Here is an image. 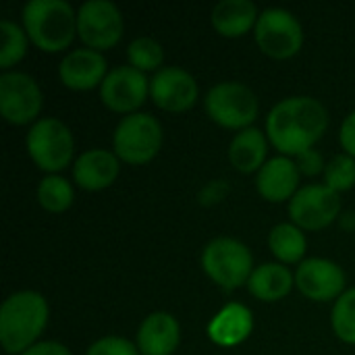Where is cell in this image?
Instances as JSON below:
<instances>
[{"label":"cell","instance_id":"1","mask_svg":"<svg viewBox=\"0 0 355 355\" xmlns=\"http://www.w3.org/2000/svg\"><path fill=\"white\" fill-rule=\"evenodd\" d=\"M329 127L324 104L312 96H291L275 104L266 116V137L281 156H300L322 139Z\"/></svg>","mask_w":355,"mask_h":355},{"label":"cell","instance_id":"2","mask_svg":"<svg viewBox=\"0 0 355 355\" xmlns=\"http://www.w3.org/2000/svg\"><path fill=\"white\" fill-rule=\"evenodd\" d=\"M50 318L48 302L37 291H17L0 308V343L4 352L21 355L37 343Z\"/></svg>","mask_w":355,"mask_h":355},{"label":"cell","instance_id":"3","mask_svg":"<svg viewBox=\"0 0 355 355\" xmlns=\"http://www.w3.org/2000/svg\"><path fill=\"white\" fill-rule=\"evenodd\" d=\"M23 29L42 52H62L77 35V10L64 0H29L23 6Z\"/></svg>","mask_w":355,"mask_h":355},{"label":"cell","instance_id":"4","mask_svg":"<svg viewBox=\"0 0 355 355\" xmlns=\"http://www.w3.org/2000/svg\"><path fill=\"white\" fill-rule=\"evenodd\" d=\"M164 141L162 125L148 112L123 116L112 133V152L116 158L131 166L152 162Z\"/></svg>","mask_w":355,"mask_h":355},{"label":"cell","instance_id":"5","mask_svg":"<svg viewBox=\"0 0 355 355\" xmlns=\"http://www.w3.org/2000/svg\"><path fill=\"white\" fill-rule=\"evenodd\" d=\"M25 148L37 168L48 175H58L73 160L75 139L71 129L60 119L44 116L29 127Z\"/></svg>","mask_w":355,"mask_h":355},{"label":"cell","instance_id":"6","mask_svg":"<svg viewBox=\"0 0 355 355\" xmlns=\"http://www.w3.org/2000/svg\"><path fill=\"white\" fill-rule=\"evenodd\" d=\"M204 108L210 121L225 129L243 131L258 119L260 102L254 89L241 81H220L212 85L204 98Z\"/></svg>","mask_w":355,"mask_h":355},{"label":"cell","instance_id":"7","mask_svg":"<svg viewBox=\"0 0 355 355\" xmlns=\"http://www.w3.org/2000/svg\"><path fill=\"white\" fill-rule=\"evenodd\" d=\"M202 268L212 283L233 291L248 285L254 272V258L243 241L233 237H216L208 241L202 252Z\"/></svg>","mask_w":355,"mask_h":355},{"label":"cell","instance_id":"8","mask_svg":"<svg viewBox=\"0 0 355 355\" xmlns=\"http://www.w3.org/2000/svg\"><path fill=\"white\" fill-rule=\"evenodd\" d=\"M254 35L258 48L275 60L293 58L304 46V27L300 19L293 12L277 6L260 12Z\"/></svg>","mask_w":355,"mask_h":355},{"label":"cell","instance_id":"9","mask_svg":"<svg viewBox=\"0 0 355 355\" xmlns=\"http://www.w3.org/2000/svg\"><path fill=\"white\" fill-rule=\"evenodd\" d=\"M123 31V15L110 0H87L77 8V37L85 48L110 50L121 42Z\"/></svg>","mask_w":355,"mask_h":355},{"label":"cell","instance_id":"10","mask_svg":"<svg viewBox=\"0 0 355 355\" xmlns=\"http://www.w3.org/2000/svg\"><path fill=\"white\" fill-rule=\"evenodd\" d=\"M44 94L37 81L21 71H4L0 75V114L10 125H33L40 121Z\"/></svg>","mask_w":355,"mask_h":355},{"label":"cell","instance_id":"11","mask_svg":"<svg viewBox=\"0 0 355 355\" xmlns=\"http://www.w3.org/2000/svg\"><path fill=\"white\" fill-rule=\"evenodd\" d=\"M341 214V193L327 185H304L289 202V216L302 231H322Z\"/></svg>","mask_w":355,"mask_h":355},{"label":"cell","instance_id":"12","mask_svg":"<svg viewBox=\"0 0 355 355\" xmlns=\"http://www.w3.org/2000/svg\"><path fill=\"white\" fill-rule=\"evenodd\" d=\"M150 96V81L146 73L133 69L131 64H121L108 71L100 85L102 104L119 114H135Z\"/></svg>","mask_w":355,"mask_h":355},{"label":"cell","instance_id":"13","mask_svg":"<svg viewBox=\"0 0 355 355\" xmlns=\"http://www.w3.org/2000/svg\"><path fill=\"white\" fill-rule=\"evenodd\" d=\"M150 98L164 112H187L200 98L198 81L181 67H162L150 79Z\"/></svg>","mask_w":355,"mask_h":355},{"label":"cell","instance_id":"14","mask_svg":"<svg viewBox=\"0 0 355 355\" xmlns=\"http://www.w3.org/2000/svg\"><path fill=\"white\" fill-rule=\"evenodd\" d=\"M295 287L312 302H337L345 293V272L329 258H308L295 270Z\"/></svg>","mask_w":355,"mask_h":355},{"label":"cell","instance_id":"15","mask_svg":"<svg viewBox=\"0 0 355 355\" xmlns=\"http://www.w3.org/2000/svg\"><path fill=\"white\" fill-rule=\"evenodd\" d=\"M108 75V64L102 52L79 48L71 50L58 64L60 83L73 92H89L100 87Z\"/></svg>","mask_w":355,"mask_h":355},{"label":"cell","instance_id":"16","mask_svg":"<svg viewBox=\"0 0 355 355\" xmlns=\"http://www.w3.org/2000/svg\"><path fill=\"white\" fill-rule=\"evenodd\" d=\"M256 189L270 204L291 202L300 191V168L289 156L270 158L256 175Z\"/></svg>","mask_w":355,"mask_h":355},{"label":"cell","instance_id":"17","mask_svg":"<svg viewBox=\"0 0 355 355\" xmlns=\"http://www.w3.org/2000/svg\"><path fill=\"white\" fill-rule=\"evenodd\" d=\"M121 173V160L112 150H87L73 164V179L85 191L108 189Z\"/></svg>","mask_w":355,"mask_h":355},{"label":"cell","instance_id":"18","mask_svg":"<svg viewBox=\"0 0 355 355\" xmlns=\"http://www.w3.org/2000/svg\"><path fill=\"white\" fill-rule=\"evenodd\" d=\"M181 343V324L168 312H152L137 329V349L141 355H173Z\"/></svg>","mask_w":355,"mask_h":355},{"label":"cell","instance_id":"19","mask_svg":"<svg viewBox=\"0 0 355 355\" xmlns=\"http://www.w3.org/2000/svg\"><path fill=\"white\" fill-rule=\"evenodd\" d=\"M254 331V314L248 306L239 302L227 304L210 322L208 337L218 347H237Z\"/></svg>","mask_w":355,"mask_h":355},{"label":"cell","instance_id":"20","mask_svg":"<svg viewBox=\"0 0 355 355\" xmlns=\"http://www.w3.org/2000/svg\"><path fill=\"white\" fill-rule=\"evenodd\" d=\"M258 8L252 0H220L210 15V23L223 37H243L258 23Z\"/></svg>","mask_w":355,"mask_h":355},{"label":"cell","instance_id":"21","mask_svg":"<svg viewBox=\"0 0 355 355\" xmlns=\"http://www.w3.org/2000/svg\"><path fill=\"white\" fill-rule=\"evenodd\" d=\"M268 137L266 133H262L258 127H250L243 129L239 133H235V137L231 139L229 146V162L233 164L235 171L243 173V175H252L268 162L266 154H268Z\"/></svg>","mask_w":355,"mask_h":355},{"label":"cell","instance_id":"22","mask_svg":"<svg viewBox=\"0 0 355 355\" xmlns=\"http://www.w3.org/2000/svg\"><path fill=\"white\" fill-rule=\"evenodd\" d=\"M293 285L295 275H291V270L281 262H266L262 266H256L248 281L250 293L266 304H275L287 297Z\"/></svg>","mask_w":355,"mask_h":355},{"label":"cell","instance_id":"23","mask_svg":"<svg viewBox=\"0 0 355 355\" xmlns=\"http://www.w3.org/2000/svg\"><path fill=\"white\" fill-rule=\"evenodd\" d=\"M268 250L281 264H302L308 250V239L293 223H281L268 233Z\"/></svg>","mask_w":355,"mask_h":355},{"label":"cell","instance_id":"24","mask_svg":"<svg viewBox=\"0 0 355 355\" xmlns=\"http://www.w3.org/2000/svg\"><path fill=\"white\" fill-rule=\"evenodd\" d=\"M73 185L60 175H46L37 185V204L52 214H60L73 206Z\"/></svg>","mask_w":355,"mask_h":355},{"label":"cell","instance_id":"25","mask_svg":"<svg viewBox=\"0 0 355 355\" xmlns=\"http://www.w3.org/2000/svg\"><path fill=\"white\" fill-rule=\"evenodd\" d=\"M0 33H2V46H0V67L4 71H10L17 62H21L27 54L29 37L23 29V25L4 19L0 21Z\"/></svg>","mask_w":355,"mask_h":355},{"label":"cell","instance_id":"26","mask_svg":"<svg viewBox=\"0 0 355 355\" xmlns=\"http://www.w3.org/2000/svg\"><path fill=\"white\" fill-rule=\"evenodd\" d=\"M127 60L133 69L148 73V71H160L164 64V48L158 40L150 35L135 37L127 46Z\"/></svg>","mask_w":355,"mask_h":355},{"label":"cell","instance_id":"27","mask_svg":"<svg viewBox=\"0 0 355 355\" xmlns=\"http://www.w3.org/2000/svg\"><path fill=\"white\" fill-rule=\"evenodd\" d=\"M331 324L335 335L347 343L355 345V287L347 289L333 306L331 314Z\"/></svg>","mask_w":355,"mask_h":355},{"label":"cell","instance_id":"28","mask_svg":"<svg viewBox=\"0 0 355 355\" xmlns=\"http://www.w3.org/2000/svg\"><path fill=\"white\" fill-rule=\"evenodd\" d=\"M324 185L337 193L349 191L355 187V158L349 154H337L327 162L324 168Z\"/></svg>","mask_w":355,"mask_h":355},{"label":"cell","instance_id":"29","mask_svg":"<svg viewBox=\"0 0 355 355\" xmlns=\"http://www.w3.org/2000/svg\"><path fill=\"white\" fill-rule=\"evenodd\" d=\"M85 355H141L137 345H133V341L125 339V337H102L98 341H94L87 349Z\"/></svg>","mask_w":355,"mask_h":355},{"label":"cell","instance_id":"30","mask_svg":"<svg viewBox=\"0 0 355 355\" xmlns=\"http://www.w3.org/2000/svg\"><path fill=\"white\" fill-rule=\"evenodd\" d=\"M295 164L300 168V175H306V177H316L320 173H324L327 168V162L322 158V154L318 150H306L302 152L300 156H295Z\"/></svg>","mask_w":355,"mask_h":355},{"label":"cell","instance_id":"31","mask_svg":"<svg viewBox=\"0 0 355 355\" xmlns=\"http://www.w3.org/2000/svg\"><path fill=\"white\" fill-rule=\"evenodd\" d=\"M229 191H231V187H229L227 181H223V179L210 181V183H206V185L200 189L198 202H200L202 206H216V204H220V202L229 196Z\"/></svg>","mask_w":355,"mask_h":355},{"label":"cell","instance_id":"32","mask_svg":"<svg viewBox=\"0 0 355 355\" xmlns=\"http://www.w3.org/2000/svg\"><path fill=\"white\" fill-rule=\"evenodd\" d=\"M339 141L345 154H349L352 158H355V110L349 112L345 116V121L341 123L339 129Z\"/></svg>","mask_w":355,"mask_h":355},{"label":"cell","instance_id":"33","mask_svg":"<svg viewBox=\"0 0 355 355\" xmlns=\"http://www.w3.org/2000/svg\"><path fill=\"white\" fill-rule=\"evenodd\" d=\"M21 355H71L69 347L58 341H37Z\"/></svg>","mask_w":355,"mask_h":355}]
</instances>
